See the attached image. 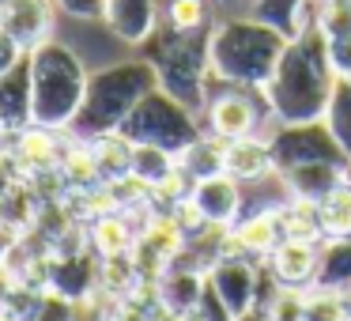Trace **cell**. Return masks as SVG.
Returning <instances> with one entry per match:
<instances>
[{
	"label": "cell",
	"mask_w": 351,
	"mask_h": 321,
	"mask_svg": "<svg viewBox=\"0 0 351 321\" xmlns=\"http://www.w3.org/2000/svg\"><path fill=\"white\" fill-rule=\"evenodd\" d=\"M332 87H336V72L332 61H328V38L321 34L317 19H313L287 42L272 80L265 84V99L280 125L325 121Z\"/></svg>",
	"instance_id": "obj_1"
},
{
	"label": "cell",
	"mask_w": 351,
	"mask_h": 321,
	"mask_svg": "<svg viewBox=\"0 0 351 321\" xmlns=\"http://www.w3.org/2000/svg\"><path fill=\"white\" fill-rule=\"evenodd\" d=\"M155 87H159V76H155V69L144 57L117 61L110 69L91 72L84 106H80L76 121L69 125V136L72 140H99V136H110V132H121V125L140 106V99L152 95Z\"/></svg>",
	"instance_id": "obj_2"
},
{
	"label": "cell",
	"mask_w": 351,
	"mask_h": 321,
	"mask_svg": "<svg viewBox=\"0 0 351 321\" xmlns=\"http://www.w3.org/2000/svg\"><path fill=\"white\" fill-rule=\"evenodd\" d=\"M287 34L265 19H223L212 31V80L219 84H238V87H261L272 80Z\"/></svg>",
	"instance_id": "obj_3"
},
{
	"label": "cell",
	"mask_w": 351,
	"mask_h": 321,
	"mask_svg": "<svg viewBox=\"0 0 351 321\" xmlns=\"http://www.w3.org/2000/svg\"><path fill=\"white\" fill-rule=\"evenodd\" d=\"M212 31H174V27L159 23V31L144 42V61L155 69L159 87L174 95L178 102L197 114L208 102V84H212Z\"/></svg>",
	"instance_id": "obj_4"
},
{
	"label": "cell",
	"mask_w": 351,
	"mask_h": 321,
	"mask_svg": "<svg viewBox=\"0 0 351 321\" xmlns=\"http://www.w3.org/2000/svg\"><path fill=\"white\" fill-rule=\"evenodd\" d=\"M91 72L84 69L76 49L49 38L31 49V114L34 125L53 132H69L87 95Z\"/></svg>",
	"instance_id": "obj_5"
},
{
	"label": "cell",
	"mask_w": 351,
	"mask_h": 321,
	"mask_svg": "<svg viewBox=\"0 0 351 321\" xmlns=\"http://www.w3.org/2000/svg\"><path fill=\"white\" fill-rule=\"evenodd\" d=\"M121 136L132 140V144H147V147H162L170 155H182L189 144H197L204 136V129H200L197 114L185 102H178L174 95L155 87L152 95L140 99V106L121 125Z\"/></svg>",
	"instance_id": "obj_6"
},
{
	"label": "cell",
	"mask_w": 351,
	"mask_h": 321,
	"mask_svg": "<svg viewBox=\"0 0 351 321\" xmlns=\"http://www.w3.org/2000/svg\"><path fill=\"white\" fill-rule=\"evenodd\" d=\"M268 121H276V117L261 87H238V84H219V80L208 84L204 125L212 136L227 140V144L230 140H250L261 136V129Z\"/></svg>",
	"instance_id": "obj_7"
},
{
	"label": "cell",
	"mask_w": 351,
	"mask_h": 321,
	"mask_svg": "<svg viewBox=\"0 0 351 321\" xmlns=\"http://www.w3.org/2000/svg\"><path fill=\"white\" fill-rule=\"evenodd\" d=\"M268 155H272L276 174L310 163H332V167H351V155L340 147L325 121H302V125H280L268 132Z\"/></svg>",
	"instance_id": "obj_8"
},
{
	"label": "cell",
	"mask_w": 351,
	"mask_h": 321,
	"mask_svg": "<svg viewBox=\"0 0 351 321\" xmlns=\"http://www.w3.org/2000/svg\"><path fill=\"white\" fill-rule=\"evenodd\" d=\"M208 287L219 295V302L227 306L234 318L250 310H261V272L245 257H219L208 268Z\"/></svg>",
	"instance_id": "obj_9"
},
{
	"label": "cell",
	"mask_w": 351,
	"mask_h": 321,
	"mask_svg": "<svg viewBox=\"0 0 351 321\" xmlns=\"http://www.w3.org/2000/svg\"><path fill=\"white\" fill-rule=\"evenodd\" d=\"M53 0H0V31L31 54L53 38Z\"/></svg>",
	"instance_id": "obj_10"
},
{
	"label": "cell",
	"mask_w": 351,
	"mask_h": 321,
	"mask_svg": "<svg viewBox=\"0 0 351 321\" xmlns=\"http://www.w3.org/2000/svg\"><path fill=\"white\" fill-rule=\"evenodd\" d=\"M189 200H193V208L208 219V227L230 230L245 215L242 182H234L230 174H215V178L197 182V185H193V193H189Z\"/></svg>",
	"instance_id": "obj_11"
},
{
	"label": "cell",
	"mask_w": 351,
	"mask_h": 321,
	"mask_svg": "<svg viewBox=\"0 0 351 321\" xmlns=\"http://www.w3.org/2000/svg\"><path fill=\"white\" fill-rule=\"evenodd\" d=\"M0 147H8V152L16 155L31 182L34 178H46V174H57L61 155H64L61 132L42 129V125H31V129H23V132H8Z\"/></svg>",
	"instance_id": "obj_12"
},
{
	"label": "cell",
	"mask_w": 351,
	"mask_h": 321,
	"mask_svg": "<svg viewBox=\"0 0 351 321\" xmlns=\"http://www.w3.org/2000/svg\"><path fill=\"white\" fill-rule=\"evenodd\" d=\"M102 23L125 46H144L162 23L159 0H106L102 4Z\"/></svg>",
	"instance_id": "obj_13"
},
{
	"label": "cell",
	"mask_w": 351,
	"mask_h": 321,
	"mask_svg": "<svg viewBox=\"0 0 351 321\" xmlns=\"http://www.w3.org/2000/svg\"><path fill=\"white\" fill-rule=\"evenodd\" d=\"M272 276L276 287H295V291H310L313 276H317V261H321V246L302 242V238H283L272 250Z\"/></svg>",
	"instance_id": "obj_14"
},
{
	"label": "cell",
	"mask_w": 351,
	"mask_h": 321,
	"mask_svg": "<svg viewBox=\"0 0 351 321\" xmlns=\"http://www.w3.org/2000/svg\"><path fill=\"white\" fill-rule=\"evenodd\" d=\"M34 125L31 114V54L16 64L12 72L0 76V129L23 132Z\"/></svg>",
	"instance_id": "obj_15"
},
{
	"label": "cell",
	"mask_w": 351,
	"mask_h": 321,
	"mask_svg": "<svg viewBox=\"0 0 351 321\" xmlns=\"http://www.w3.org/2000/svg\"><path fill=\"white\" fill-rule=\"evenodd\" d=\"M208 291V276L197 272V268H185V265H170L167 272L155 280V295H159V306L174 318H185L200 306Z\"/></svg>",
	"instance_id": "obj_16"
},
{
	"label": "cell",
	"mask_w": 351,
	"mask_h": 321,
	"mask_svg": "<svg viewBox=\"0 0 351 321\" xmlns=\"http://www.w3.org/2000/svg\"><path fill=\"white\" fill-rule=\"evenodd\" d=\"M87 238H91V250L99 253L102 261L132 257L136 238H140V227H132V223H129V212H106V215H95V219H91Z\"/></svg>",
	"instance_id": "obj_17"
},
{
	"label": "cell",
	"mask_w": 351,
	"mask_h": 321,
	"mask_svg": "<svg viewBox=\"0 0 351 321\" xmlns=\"http://www.w3.org/2000/svg\"><path fill=\"white\" fill-rule=\"evenodd\" d=\"M280 178L283 185H287V193L291 197H298V200H325L328 193L336 189V185L348 178V167H332V163H310V167H295V170H280Z\"/></svg>",
	"instance_id": "obj_18"
},
{
	"label": "cell",
	"mask_w": 351,
	"mask_h": 321,
	"mask_svg": "<svg viewBox=\"0 0 351 321\" xmlns=\"http://www.w3.org/2000/svg\"><path fill=\"white\" fill-rule=\"evenodd\" d=\"M227 174L234 182H265L268 174H276L272 155H268V140L265 136H250V140H230L227 144Z\"/></svg>",
	"instance_id": "obj_19"
},
{
	"label": "cell",
	"mask_w": 351,
	"mask_h": 321,
	"mask_svg": "<svg viewBox=\"0 0 351 321\" xmlns=\"http://www.w3.org/2000/svg\"><path fill=\"white\" fill-rule=\"evenodd\" d=\"M178 167L189 174L193 185L204 182V178L227 174V140H219V136H212V132H204L197 144H189L182 155H178Z\"/></svg>",
	"instance_id": "obj_20"
},
{
	"label": "cell",
	"mask_w": 351,
	"mask_h": 321,
	"mask_svg": "<svg viewBox=\"0 0 351 321\" xmlns=\"http://www.w3.org/2000/svg\"><path fill=\"white\" fill-rule=\"evenodd\" d=\"M313 287L321 291H351V238H328L321 246V261H317V276Z\"/></svg>",
	"instance_id": "obj_21"
},
{
	"label": "cell",
	"mask_w": 351,
	"mask_h": 321,
	"mask_svg": "<svg viewBox=\"0 0 351 321\" xmlns=\"http://www.w3.org/2000/svg\"><path fill=\"white\" fill-rule=\"evenodd\" d=\"M283 238H302V242L325 246V227H321V212L313 200H298L291 197L283 204Z\"/></svg>",
	"instance_id": "obj_22"
},
{
	"label": "cell",
	"mask_w": 351,
	"mask_h": 321,
	"mask_svg": "<svg viewBox=\"0 0 351 321\" xmlns=\"http://www.w3.org/2000/svg\"><path fill=\"white\" fill-rule=\"evenodd\" d=\"M99 159V170H102V182H114V178H125L132 170V140H125L121 132H110V136H99V140H87Z\"/></svg>",
	"instance_id": "obj_23"
},
{
	"label": "cell",
	"mask_w": 351,
	"mask_h": 321,
	"mask_svg": "<svg viewBox=\"0 0 351 321\" xmlns=\"http://www.w3.org/2000/svg\"><path fill=\"white\" fill-rule=\"evenodd\" d=\"M178 170V155L162 152V147H147V144H132V178H140V182L147 185V189H155V185H162L170 174Z\"/></svg>",
	"instance_id": "obj_24"
},
{
	"label": "cell",
	"mask_w": 351,
	"mask_h": 321,
	"mask_svg": "<svg viewBox=\"0 0 351 321\" xmlns=\"http://www.w3.org/2000/svg\"><path fill=\"white\" fill-rule=\"evenodd\" d=\"M325 238H351V182L343 178L325 200H317Z\"/></svg>",
	"instance_id": "obj_25"
},
{
	"label": "cell",
	"mask_w": 351,
	"mask_h": 321,
	"mask_svg": "<svg viewBox=\"0 0 351 321\" xmlns=\"http://www.w3.org/2000/svg\"><path fill=\"white\" fill-rule=\"evenodd\" d=\"M162 23L174 31H204L212 23V0H167Z\"/></svg>",
	"instance_id": "obj_26"
},
{
	"label": "cell",
	"mask_w": 351,
	"mask_h": 321,
	"mask_svg": "<svg viewBox=\"0 0 351 321\" xmlns=\"http://www.w3.org/2000/svg\"><path fill=\"white\" fill-rule=\"evenodd\" d=\"M325 125L332 129V136L340 140L343 152L351 155V84H343V80H336V87H332V102H328Z\"/></svg>",
	"instance_id": "obj_27"
},
{
	"label": "cell",
	"mask_w": 351,
	"mask_h": 321,
	"mask_svg": "<svg viewBox=\"0 0 351 321\" xmlns=\"http://www.w3.org/2000/svg\"><path fill=\"white\" fill-rule=\"evenodd\" d=\"M302 321H348L343 298L336 295V291L310 287V291H306V310H302Z\"/></svg>",
	"instance_id": "obj_28"
},
{
	"label": "cell",
	"mask_w": 351,
	"mask_h": 321,
	"mask_svg": "<svg viewBox=\"0 0 351 321\" xmlns=\"http://www.w3.org/2000/svg\"><path fill=\"white\" fill-rule=\"evenodd\" d=\"M317 27L328 42L351 38V4H317Z\"/></svg>",
	"instance_id": "obj_29"
},
{
	"label": "cell",
	"mask_w": 351,
	"mask_h": 321,
	"mask_svg": "<svg viewBox=\"0 0 351 321\" xmlns=\"http://www.w3.org/2000/svg\"><path fill=\"white\" fill-rule=\"evenodd\" d=\"M72 318H76V302L64 298V295H57V291L38 295L34 313H31V321H72Z\"/></svg>",
	"instance_id": "obj_30"
},
{
	"label": "cell",
	"mask_w": 351,
	"mask_h": 321,
	"mask_svg": "<svg viewBox=\"0 0 351 321\" xmlns=\"http://www.w3.org/2000/svg\"><path fill=\"white\" fill-rule=\"evenodd\" d=\"M328 61H332L336 80L351 84V38H332L328 42Z\"/></svg>",
	"instance_id": "obj_31"
},
{
	"label": "cell",
	"mask_w": 351,
	"mask_h": 321,
	"mask_svg": "<svg viewBox=\"0 0 351 321\" xmlns=\"http://www.w3.org/2000/svg\"><path fill=\"white\" fill-rule=\"evenodd\" d=\"M57 12H64V16L72 19H102V4L106 0H53Z\"/></svg>",
	"instance_id": "obj_32"
},
{
	"label": "cell",
	"mask_w": 351,
	"mask_h": 321,
	"mask_svg": "<svg viewBox=\"0 0 351 321\" xmlns=\"http://www.w3.org/2000/svg\"><path fill=\"white\" fill-rule=\"evenodd\" d=\"M19 272H16V265H12L8 257H0V306H12V298L19 295Z\"/></svg>",
	"instance_id": "obj_33"
},
{
	"label": "cell",
	"mask_w": 351,
	"mask_h": 321,
	"mask_svg": "<svg viewBox=\"0 0 351 321\" xmlns=\"http://www.w3.org/2000/svg\"><path fill=\"white\" fill-rule=\"evenodd\" d=\"M23 57H27V49L19 46L16 38H8V34L0 31V76H4V72H12L19 61H23Z\"/></svg>",
	"instance_id": "obj_34"
},
{
	"label": "cell",
	"mask_w": 351,
	"mask_h": 321,
	"mask_svg": "<svg viewBox=\"0 0 351 321\" xmlns=\"http://www.w3.org/2000/svg\"><path fill=\"white\" fill-rule=\"evenodd\" d=\"M0 321H27V318L16 310V306H0Z\"/></svg>",
	"instance_id": "obj_35"
},
{
	"label": "cell",
	"mask_w": 351,
	"mask_h": 321,
	"mask_svg": "<svg viewBox=\"0 0 351 321\" xmlns=\"http://www.w3.org/2000/svg\"><path fill=\"white\" fill-rule=\"evenodd\" d=\"M234 321H268V313L265 310H250V313H242V318H234Z\"/></svg>",
	"instance_id": "obj_36"
},
{
	"label": "cell",
	"mask_w": 351,
	"mask_h": 321,
	"mask_svg": "<svg viewBox=\"0 0 351 321\" xmlns=\"http://www.w3.org/2000/svg\"><path fill=\"white\" fill-rule=\"evenodd\" d=\"M212 4H234V0H212Z\"/></svg>",
	"instance_id": "obj_37"
}]
</instances>
